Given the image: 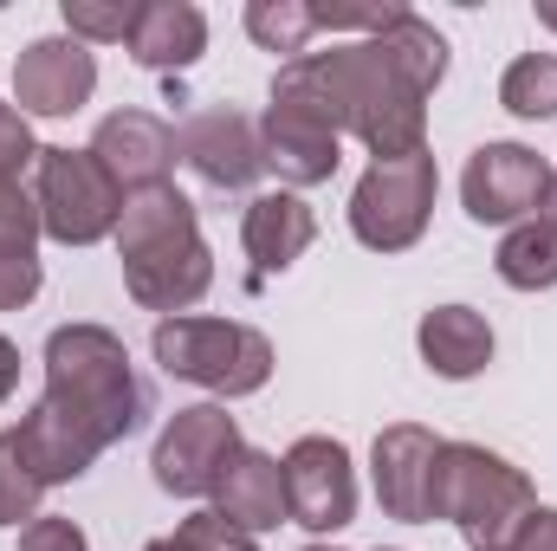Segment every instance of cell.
<instances>
[{
    "mask_svg": "<svg viewBox=\"0 0 557 551\" xmlns=\"http://www.w3.org/2000/svg\"><path fill=\"white\" fill-rule=\"evenodd\" d=\"M175 162H188L208 188H253L260 169H267V149H260V124L234 105H214V111H195L182 131H175Z\"/></svg>",
    "mask_w": 557,
    "mask_h": 551,
    "instance_id": "14",
    "label": "cell"
},
{
    "mask_svg": "<svg viewBox=\"0 0 557 551\" xmlns=\"http://www.w3.org/2000/svg\"><path fill=\"white\" fill-rule=\"evenodd\" d=\"M512 551H557V506H532V519L512 539Z\"/></svg>",
    "mask_w": 557,
    "mask_h": 551,
    "instance_id": "33",
    "label": "cell"
},
{
    "mask_svg": "<svg viewBox=\"0 0 557 551\" xmlns=\"http://www.w3.org/2000/svg\"><path fill=\"white\" fill-rule=\"evenodd\" d=\"M214 513L221 519H234L240 532H273V526H292V506H285V467H278V454L267 448H240L234 461H227V474H221V487H214Z\"/></svg>",
    "mask_w": 557,
    "mask_h": 551,
    "instance_id": "17",
    "label": "cell"
},
{
    "mask_svg": "<svg viewBox=\"0 0 557 551\" xmlns=\"http://www.w3.org/2000/svg\"><path fill=\"white\" fill-rule=\"evenodd\" d=\"M137 7L143 0H59L65 33L85 39V46H124L131 26H137Z\"/></svg>",
    "mask_w": 557,
    "mask_h": 551,
    "instance_id": "26",
    "label": "cell"
},
{
    "mask_svg": "<svg viewBox=\"0 0 557 551\" xmlns=\"http://www.w3.org/2000/svg\"><path fill=\"white\" fill-rule=\"evenodd\" d=\"M13 441H20L26 467L39 474V487H72V480H85V474H91V461L104 454V448L91 441V428H78L72 415H65V409H52L46 396H39L33 409L20 415Z\"/></svg>",
    "mask_w": 557,
    "mask_h": 551,
    "instance_id": "18",
    "label": "cell"
},
{
    "mask_svg": "<svg viewBox=\"0 0 557 551\" xmlns=\"http://www.w3.org/2000/svg\"><path fill=\"white\" fill-rule=\"evenodd\" d=\"M13 390H20V344L0 331V403H7Z\"/></svg>",
    "mask_w": 557,
    "mask_h": 551,
    "instance_id": "34",
    "label": "cell"
},
{
    "mask_svg": "<svg viewBox=\"0 0 557 551\" xmlns=\"http://www.w3.org/2000/svg\"><path fill=\"white\" fill-rule=\"evenodd\" d=\"M39 201L33 182H0V247H39Z\"/></svg>",
    "mask_w": 557,
    "mask_h": 551,
    "instance_id": "29",
    "label": "cell"
},
{
    "mask_svg": "<svg viewBox=\"0 0 557 551\" xmlns=\"http://www.w3.org/2000/svg\"><path fill=\"white\" fill-rule=\"evenodd\" d=\"M143 551H188V546H182V539L169 532V539H149V546H143Z\"/></svg>",
    "mask_w": 557,
    "mask_h": 551,
    "instance_id": "36",
    "label": "cell"
},
{
    "mask_svg": "<svg viewBox=\"0 0 557 551\" xmlns=\"http://www.w3.org/2000/svg\"><path fill=\"white\" fill-rule=\"evenodd\" d=\"M376 551H383V546H376Z\"/></svg>",
    "mask_w": 557,
    "mask_h": 551,
    "instance_id": "39",
    "label": "cell"
},
{
    "mask_svg": "<svg viewBox=\"0 0 557 551\" xmlns=\"http://www.w3.org/2000/svg\"><path fill=\"white\" fill-rule=\"evenodd\" d=\"M117 260H124V285L143 311H162V318H182L188 305L208 298L214 285V254L201 241V221H195V201L162 182V188H143L124 195V221H117Z\"/></svg>",
    "mask_w": 557,
    "mask_h": 551,
    "instance_id": "1",
    "label": "cell"
},
{
    "mask_svg": "<svg viewBox=\"0 0 557 551\" xmlns=\"http://www.w3.org/2000/svg\"><path fill=\"white\" fill-rule=\"evenodd\" d=\"M545 215H552V221H557V182H552V195H545Z\"/></svg>",
    "mask_w": 557,
    "mask_h": 551,
    "instance_id": "37",
    "label": "cell"
},
{
    "mask_svg": "<svg viewBox=\"0 0 557 551\" xmlns=\"http://www.w3.org/2000/svg\"><path fill=\"white\" fill-rule=\"evenodd\" d=\"M20 551H91L85 526L65 513H39L33 526H20Z\"/></svg>",
    "mask_w": 557,
    "mask_h": 551,
    "instance_id": "32",
    "label": "cell"
},
{
    "mask_svg": "<svg viewBox=\"0 0 557 551\" xmlns=\"http://www.w3.org/2000/svg\"><path fill=\"white\" fill-rule=\"evenodd\" d=\"M441 434L421 421H389L370 448V487L376 506L403 526H434V467H441Z\"/></svg>",
    "mask_w": 557,
    "mask_h": 551,
    "instance_id": "13",
    "label": "cell"
},
{
    "mask_svg": "<svg viewBox=\"0 0 557 551\" xmlns=\"http://www.w3.org/2000/svg\"><path fill=\"white\" fill-rule=\"evenodd\" d=\"M33 201H39V228L59 247H98L117 234L124 221V188L111 182V169L91 149H39L33 162Z\"/></svg>",
    "mask_w": 557,
    "mask_h": 551,
    "instance_id": "7",
    "label": "cell"
},
{
    "mask_svg": "<svg viewBox=\"0 0 557 551\" xmlns=\"http://www.w3.org/2000/svg\"><path fill=\"white\" fill-rule=\"evenodd\" d=\"M305 551H337V546H324V539H318V546H305Z\"/></svg>",
    "mask_w": 557,
    "mask_h": 551,
    "instance_id": "38",
    "label": "cell"
},
{
    "mask_svg": "<svg viewBox=\"0 0 557 551\" xmlns=\"http://www.w3.org/2000/svg\"><path fill=\"white\" fill-rule=\"evenodd\" d=\"M311 13H318V33H363V39H376L409 7L403 0H311Z\"/></svg>",
    "mask_w": 557,
    "mask_h": 551,
    "instance_id": "27",
    "label": "cell"
},
{
    "mask_svg": "<svg viewBox=\"0 0 557 551\" xmlns=\"http://www.w3.org/2000/svg\"><path fill=\"white\" fill-rule=\"evenodd\" d=\"M557 169L525 149V143H480L460 169V208L480 221V228H519L532 215H545V195H552Z\"/></svg>",
    "mask_w": 557,
    "mask_h": 551,
    "instance_id": "10",
    "label": "cell"
},
{
    "mask_svg": "<svg viewBox=\"0 0 557 551\" xmlns=\"http://www.w3.org/2000/svg\"><path fill=\"white\" fill-rule=\"evenodd\" d=\"M149 357L162 364V377L195 383L221 403L253 396V390L273 383V338L253 331V325H234V318H201V311L156 318Z\"/></svg>",
    "mask_w": 557,
    "mask_h": 551,
    "instance_id": "6",
    "label": "cell"
},
{
    "mask_svg": "<svg viewBox=\"0 0 557 551\" xmlns=\"http://www.w3.org/2000/svg\"><path fill=\"white\" fill-rule=\"evenodd\" d=\"M532 13H539V26H545V33H557V0H532Z\"/></svg>",
    "mask_w": 557,
    "mask_h": 551,
    "instance_id": "35",
    "label": "cell"
},
{
    "mask_svg": "<svg viewBox=\"0 0 557 551\" xmlns=\"http://www.w3.org/2000/svg\"><path fill=\"white\" fill-rule=\"evenodd\" d=\"M318 33V13L311 0H247V39L260 52H285V59H305Z\"/></svg>",
    "mask_w": 557,
    "mask_h": 551,
    "instance_id": "24",
    "label": "cell"
},
{
    "mask_svg": "<svg viewBox=\"0 0 557 551\" xmlns=\"http://www.w3.org/2000/svg\"><path fill=\"white\" fill-rule=\"evenodd\" d=\"M416 351L441 383H467L493 364V325L473 305H434L416 325Z\"/></svg>",
    "mask_w": 557,
    "mask_h": 551,
    "instance_id": "20",
    "label": "cell"
},
{
    "mask_svg": "<svg viewBox=\"0 0 557 551\" xmlns=\"http://www.w3.org/2000/svg\"><path fill=\"white\" fill-rule=\"evenodd\" d=\"M46 403L91 428L98 448H117L143 428L149 390L111 325H59L46 338Z\"/></svg>",
    "mask_w": 557,
    "mask_h": 551,
    "instance_id": "2",
    "label": "cell"
},
{
    "mask_svg": "<svg viewBox=\"0 0 557 551\" xmlns=\"http://www.w3.org/2000/svg\"><path fill=\"white\" fill-rule=\"evenodd\" d=\"M376 39H383V52H389V59H396V65H403L409 78H416L421 91L434 98V85L447 78V39H441V33H434V26L421 20L416 7H409V13H403V20H396L389 33H376Z\"/></svg>",
    "mask_w": 557,
    "mask_h": 551,
    "instance_id": "23",
    "label": "cell"
},
{
    "mask_svg": "<svg viewBox=\"0 0 557 551\" xmlns=\"http://www.w3.org/2000/svg\"><path fill=\"white\" fill-rule=\"evenodd\" d=\"M175 539L188 551H260V539L253 532H240L234 519H221L214 506H201V513H188L182 526H175Z\"/></svg>",
    "mask_w": 557,
    "mask_h": 551,
    "instance_id": "28",
    "label": "cell"
},
{
    "mask_svg": "<svg viewBox=\"0 0 557 551\" xmlns=\"http://www.w3.org/2000/svg\"><path fill=\"white\" fill-rule=\"evenodd\" d=\"M311 241H318V215H311L305 195H292V188L253 195L247 215H240V247H247V260H253V285H267V279L285 273V267H298Z\"/></svg>",
    "mask_w": 557,
    "mask_h": 551,
    "instance_id": "16",
    "label": "cell"
},
{
    "mask_svg": "<svg viewBox=\"0 0 557 551\" xmlns=\"http://www.w3.org/2000/svg\"><path fill=\"white\" fill-rule=\"evenodd\" d=\"M39 500H46L39 474L26 467L13 428H0V526H33L39 519Z\"/></svg>",
    "mask_w": 557,
    "mask_h": 551,
    "instance_id": "25",
    "label": "cell"
},
{
    "mask_svg": "<svg viewBox=\"0 0 557 551\" xmlns=\"http://www.w3.org/2000/svg\"><path fill=\"white\" fill-rule=\"evenodd\" d=\"M434 188H441V169L428 149L370 162L350 188V234L370 254H409L434 221Z\"/></svg>",
    "mask_w": 557,
    "mask_h": 551,
    "instance_id": "8",
    "label": "cell"
},
{
    "mask_svg": "<svg viewBox=\"0 0 557 551\" xmlns=\"http://www.w3.org/2000/svg\"><path fill=\"white\" fill-rule=\"evenodd\" d=\"M499 105L519 124H545L557 118V52H519L499 78Z\"/></svg>",
    "mask_w": 557,
    "mask_h": 551,
    "instance_id": "22",
    "label": "cell"
},
{
    "mask_svg": "<svg viewBox=\"0 0 557 551\" xmlns=\"http://www.w3.org/2000/svg\"><path fill=\"white\" fill-rule=\"evenodd\" d=\"M532 506H539V493L506 454H493L480 441H447L441 448L434 519H447L473 551H512V539L532 519Z\"/></svg>",
    "mask_w": 557,
    "mask_h": 551,
    "instance_id": "5",
    "label": "cell"
},
{
    "mask_svg": "<svg viewBox=\"0 0 557 551\" xmlns=\"http://www.w3.org/2000/svg\"><path fill=\"white\" fill-rule=\"evenodd\" d=\"M46 285V267H39V247H0V311H20L33 305Z\"/></svg>",
    "mask_w": 557,
    "mask_h": 551,
    "instance_id": "30",
    "label": "cell"
},
{
    "mask_svg": "<svg viewBox=\"0 0 557 551\" xmlns=\"http://www.w3.org/2000/svg\"><path fill=\"white\" fill-rule=\"evenodd\" d=\"M285 506H292V526H305L311 539H331L357 519V467H350V448L337 434H298L285 454Z\"/></svg>",
    "mask_w": 557,
    "mask_h": 551,
    "instance_id": "11",
    "label": "cell"
},
{
    "mask_svg": "<svg viewBox=\"0 0 557 551\" xmlns=\"http://www.w3.org/2000/svg\"><path fill=\"white\" fill-rule=\"evenodd\" d=\"M240 448L247 441H240V421L227 415V403H188L162 421V434L149 448V474L175 500H214V487Z\"/></svg>",
    "mask_w": 557,
    "mask_h": 551,
    "instance_id": "9",
    "label": "cell"
},
{
    "mask_svg": "<svg viewBox=\"0 0 557 551\" xmlns=\"http://www.w3.org/2000/svg\"><path fill=\"white\" fill-rule=\"evenodd\" d=\"M91 91H98V52L85 39L46 33V39L20 46V59H13V105H20L26 124L33 118H72V111L91 105Z\"/></svg>",
    "mask_w": 557,
    "mask_h": 551,
    "instance_id": "12",
    "label": "cell"
},
{
    "mask_svg": "<svg viewBox=\"0 0 557 551\" xmlns=\"http://www.w3.org/2000/svg\"><path fill=\"white\" fill-rule=\"evenodd\" d=\"M260 149H267V169L292 195L337 175V162H344V111H337V98L324 85L318 52L278 65L267 118H260Z\"/></svg>",
    "mask_w": 557,
    "mask_h": 551,
    "instance_id": "4",
    "label": "cell"
},
{
    "mask_svg": "<svg viewBox=\"0 0 557 551\" xmlns=\"http://www.w3.org/2000/svg\"><path fill=\"white\" fill-rule=\"evenodd\" d=\"M124 46L143 72H188L208 52V13L195 0H143Z\"/></svg>",
    "mask_w": 557,
    "mask_h": 551,
    "instance_id": "19",
    "label": "cell"
},
{
    "mask_svg": "<svg viewBox=\"0 0 557 551\" xmlns=\"http://www.w3.org/2000/svg\"><path fill=\"white\" fill-rule=\"evenodd\" d=\"M39 162V143H33V124L20 118V105L0 98V182H26V169Z\"/></svg>",
    "mask_w": 557,
    "mask_h": 551,
    "instance_id": "31",
    "label": "cell"
},
{
    "mask_svg": "<svg viewBox=\"0 0 557 551\" xmlns=\"http://www.w3.org/2000/svg\"><path fill=\"white\" fill-rule=\"evenodd\" d=\"M91 156L111 169V182L124 195H143V188H162L169 169H175V131L156 118V111H111L91 137Z\"/></svg>",
    "mask_w": 557,
    "mask_h": 551,
    "instance_id": "15",
    "label": "cell"
},
{
    "mask_svg": "<svg viewBox=\"0 0 557 551\" xmlns=\"http://www.w3.org/2000/svg\"><path fill=\"white\" fill-rule=\"evenodd\" d=\"M493 267H499V279L512 292H552L557 285V221L552 215H532V221L506 228Z\"/></svg>",
    "mask_w": 557,
    "mask_h": 551,
    "instance_id": "21",
    "label": "cell"
},
{
    "mask_svg": "<svg viewBox=\"0 0 557 551\" xmlns=\"http://www.w3.org/2000/svg\"><path fill=\"white\" fill-rule=\"evenodd\" d=\"M318 65L344 111V137L363 143L370 162L428 149V91L383 52V39H344L318 52Z\"/></svg>",
    "mask_w": 557,
    "mask_h": 551,
    "instance_id": "3",
    "label": "cell"
}]
</instances>
